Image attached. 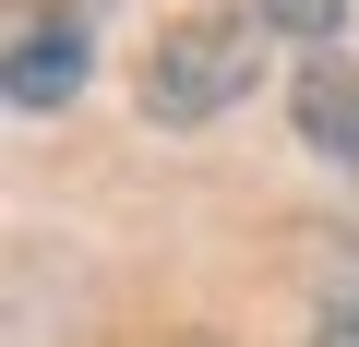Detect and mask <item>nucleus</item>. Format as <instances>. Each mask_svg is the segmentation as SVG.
I'll return each mask as SVG.
<instances>
[{
  "instance_id": "obj_1",
  "label": "nucleus",
  "mask_w": 359,
  "mask_h": 347,
  "mask_svg": "<svg viewBox=\"0 0 359 347\" xmlns=\"http://www.w3.org/2000/svg\"><path fill=\"white\" fill-rule=\"evenodd\" d=\"M252 96V13H192L168 25L156 60H144V108L156 120H216Z\"/></svg>"
},
{
  "instance_id": "obj_2",
  "label": "nucleus",
  "mask_w": 359,
  "mask_h": 347,
  "mask_svg": "<svg viewBox=\"0 0 359 347\" xmlns=\"http://www.w3.org/2000/svg\"><path fill=\"white\" fill-rule=\"evenodd\" d=\"M13 108H60L72 84H84V13H36V25H13Z\"/></svg>"
},
{
  "instance_id": "obj_3",
  "label": "nucleus",
  "mask_w": 359,
  "mask_h": 347,
  "mask_svg": "<svg viewBox=\"0 0 359 347\" xmlns=\"http://www.w3.org/2000/svg\"><path fill=\"white\" fill-rule=\"evenodd\" d=\"M287 120H299V144H311V156H359V72H347V48H335V36L299 60Z\"/></svg>"
},
{
  "instance_id": "obj_4",
  "label": "nucleus",
  "mask_w": 359,
  "mask_h": 347,
  "mask_svg": "<svg viewBox=\"0 0 359 347\" xmlns=\"http://www.w3.org/2000/svg\"><path fill=\"white\" fill-rule=\"evenodd\" d=\"M264 25H276V36H299V48H323V36L347 25V0H264Z\"/></svg>"
}]
</instances>
